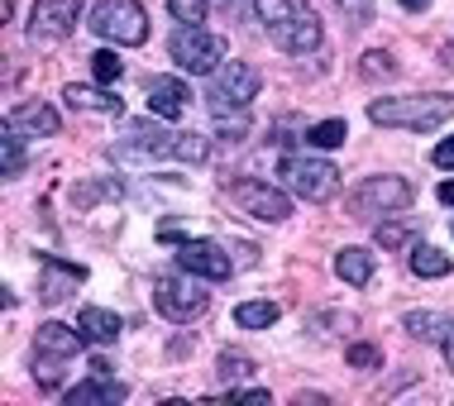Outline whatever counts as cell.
Wrapping results in <instances>:
<instances>
[{
	"instance_id": "cell-19",
	"label": "cell",
	"mask_w": 454,
	"mask_h": 406,
	"mask_svg": "<svg viewBox=\"0 0 454 406\" xmlns=\"http://www.w3.org/2000/svg\"><path fill=\"white\" fill-rule=\"evenodd\" d=\"M129 397V387L125 383H110L106 373H96L91 383H82V387H67V406H96V402H125Z\"/></svg>"
},
{
	"instance_id": "cell-36",
	"label": "cell",
	"mask_w": 454,
	"mask_h": 406,
	"mask_svg": "<svg viewBox=\"0 0 454 406\" xmlns=\"http://www.w3.org/2000/svg\"><path fill=\"white\" fill-rule=\"evenodd\" d=\"M431 158H435V168H454V134L435 144V153H431Z\"/></svg>"
},
{
	"instance_id": "cell-20",
	"label": "cell",
	"mask_w": 454,
	"mask_h": 406,
	"mask_svg": "<svg viewBox=\"0 0 454 406\" xmlns=\"http://www.w3.org/2000/svg\"><path fill=\"white\" fill-rule=\"evenodd\" d=\"M335 273L349 282V287H368L373 282V254L359 249V244H349V249L335 254Z\"/></svg>"
},
{
	"instance_id": "cell-40",
	"label": "cell",
	"mask_w": 454,
	"mask_h": 406,
	"mask_svg": "<svg viewBox=\"0 0 454 406\" xmlns=\"http://www.w3.org/2000/svg\"><path fill=\"white\" fill-rule=\"evenodd\" d=\"M431 0H402V10H426Z\"/></svg>"
},
{
	"instance_id": "cell-33",
	"label": "cell",
	"mask_w": 454,
	"mask_h": 406,
	"mask_svg": "<svg viewBox=\"0 0 454 406\" xmlns=\"http://www.w3.org/2000/svg\"><path fill=\"white\" fill-rule=\"evenodd\" d=\"M115 191H120L115 182H91V187H77V191H72V206H77V211H87L91 201H101V196H115Z\"/></svg>"
},
{
	"instance_id": "cell-29",
	"label": "cell",
	"mask_w": 454,
	"mask_h": 406,
	"mask_svg": "<svg viewBox=\"0 0 454 406\" xmlns=\"http://www.w3.org/2000/svg\"><path fill=\"white\" fill-rule=\"evenodd\" d=\"M168 15H173L177 24H206L211 0H168Z\"/></svg>"
},
{
	"instance_id": "cell-13",
	"label": "cell",
	"mask_w": 454,
	"mask_h": 406,
	"mask_svg": "<svg viewBox=\"0 0 454 406\" xmlns=\"http://www.w3.org/2000/svg\"><path fill=\"white\" fill-rule=\"evenodd\" d=\"M144 101L158 120H182V110L192 105V91L182 77H149L144 82Z\"/></svg>"
},
{
	"instance_id": "cell-25",
	"label": "cell",
	"mask_w": 454,
	"mask_h": 406,
	"mask_svg": "<svg viewBox=\"0 0 454 406\" xmlns=\"http://www.w3.org/2000/svg\"><path fill=\"white\" fill-rule=\"evenodd\" d=\"M345 139H349V125H345V120H321V125L306 129V144H311V149H340Z\"/></svg>"
},
{
	"instance_id": "cell-15",
	"label": "cell",
	"mask_w": 454,
	"mask_h": 406,
	"mask_svg": "<svg viewBox=\"0 0 454 406\" xmlns=\"http://www.w3.org/2000/svg\"><path fill=\"white\" fill-rule=\"evenodd\" d=\"M63 101L72 110H82V115H106V120L125 115V101H120L115 91H106V86H77V82H72L63 91Z\"/></svg>"
},
{
	"instance_id": "cell-5",
	"label": "cell",
	"mask_w": 454,
	"mask_h": 406,
	"mask_svg": "<svg viewBox=\"0 0 454 406\" xmlns=\"http://www.w3.org/2000/svg\"><path fill=\"white\" fill-rule=\"evenodd\" d=\"M168 53L182 72L192 77H211V72L225 63V39L211 34L206 24H177V34L168 39Z\"/></svg>"
},
{
	"instance_id": "cell-2",
	"label": "cell",
	"mask_w": 454,
	"mask_h": 406,
	"mask_svg": "<svg viewBox=\"0 0 454 406\" xmlns=\"http://www.w3.org/2000/svg\"><path fill=\"white\" fill-rule=\"evenodd\" d=\"M115 158L120 163H144V158H182V163H206L211 158V139L201 134H173V129H158V125H144L134 120L125 129V139L115 144Z\"/></svg>"
},
{
	"instance_id": "cell-7",
	"label": "cell",
	"mask_w": 454,
	"mask_h": 406,
	"mask_svg": "<svg viewBox=\"0 0 454 406\" xmlns=\"http://www.w3.org/2000/svg\"><path fill=\"white\" fill-rule=\"evenodd\" d=\"M153 306L163 311V321L192 325V321H201V316H206L211 297L192 282V273H182V277H158L153 282Z\"/></svg>"
},
{
	"instance_id": "cell-31",
	"label": "cell",
	"mask_w": 454,
	"mask_h": 406,
	"mask_svg": "<svg viewBox=\"0 0 454 406\" xmlns=\"http://www.w3.org/2000/svg\"><path fill=\"white\" fill-rule=\"evenodd\" d=\"M91 72H96V82L110 86V82H120V72H125V63H120L110 48H101V53H91Z\"/></svg>"
},
{
	"instance_id": "cell-34",
	"label": "cell",
	"mask_w": 454,
	"mask_h": 406,
	"mask_svg": "<svg viewBox=\"0 0 454 406\" xmlns=\"http://www.w3.org/2000/svg\"><path fill=\"white\" fill-rule=\"evenodd\" d=\"M335 5L349 15V24H368V20H373V0H335Z\"/></svg>"
},
{
	"instance_id": "cell-18",
	"label": "cell",
	"mask_w": 454,
	"mask_h": 406,
	"mask_svg": "<svg viewBox=\"0 0 454 406\" xmlns=\"http://www.w3.org/2000/svg\"><path fill=\"white\" fill-rule=\"evenodd\" d=\"M215 86L230 96V101L249 105L254 96H259V72H254L249 63H220V77H215Z\"/></svg>"
},
{
	"instance_id": "cell-23",
	"label": "cell",
	"mask_w": 454,
	"mask_h": 406,
	"mask_svg": "<svg viewBox=\"0 0 454 406\" xmlns=\"http://www.w3.org/2000/svg\"><path fill=\"white\" fill-rule=\"evenodd\" d=\"M411 273L416 277H445L450 273V254H440L435 244H416L411 249Z\"/></svg>"
},
{
	"instance_id": "cell-12",
	"label": "cell",
	"mask_w": 454,
	"mask_h": 406,
	"mask_svg": "<svg viewBox=\"0 0 454 406\" xmlns=\"http://www.w3.org/2000/svg\"><path fill=\"white\" fill-rule=\"evenodd\" d=\"M5 129H15L20 139H53L58 129H63V115H58L48 101H24L10 110V125Z\"/></svg>"
},
{
	"instance_id": "cell-39",
	"label": "cell",
	"mask_w": 454,
	"mask_h": 406,
	"mask_svg": "<svg viewBox=\"0 0 454 406\" xmlns=\"http://www.w3.org/2000/svg\"><path fill=\"white\" fill-rule=\"evenodd\" d=\"M440 63H445V67H454V43H445V48H440Z\"/></svg>"
},
{
	"instance_id": "cell-10",
	"label": "cell",
	"mask_w": 454,
	"mask_h": 406,
	"mask_svg": "<svg viewBox=\"0 0 454 406\" xmlns=\"http://www.w3.org/2000/svg\"><path fill=\"white\" fill-rule=\"evenodd\" d=\"M230 201H235L244 215L268 220V225H282V220L292 215V196L268 187V182H259V177H235L230 182Z\"/></svg>"
},
{
	"instance_id": "cell-11",
	"label": "cell",
	"mask_w": 454,
	"mask_h": 406,
	"mask_svg": "<svg viewBox=\"0 0 454 406\" xmlns=\"http://www.w3.org/2000/svg\"><path fill=\"white\" fill-rule=\"evenodd\" d=\"M173 258H177L182 273H192V277H201V282H225L230 273H235L230 254L220 249L215 239H182Z\"/></svg>"
},
{
	"instance_id": "cell-21",
	"label": "cell",
	"mask_w": 454,
	"mask_h": 406,
	"mask_svg": "<svg viewBox=\"0 0 454 406\" xmlns=\"http://www.w3.org/2000/svg\"><path fill=\"white\" fill-rule=\"evenodd\" d=\"M407 335L416 340H426V344H445L450 335V325H454V316H435V311H407Z\"/></svg>"
},
{
	"instance_id": "cell-22",
	"label": "cell",
	"mask_w": 454,
	"mask_h": 406,
	"mask_svg": "<svg viewBox=\"0 0 454 406\" xmlns=\"http://www.w3.org/2000/svg\"><path fill=\"white\" fill-rule=\"evenodd\" d=\"M67 354H43V349H34V383H39L43 392H53V387H63V378H67Z\"/></svg>"
},
{
	"instance_id": "cell-38",
	"label": "cell",
	"mask_w": 454,
	"mask_h": 406,
	"mask_svg": "<svg viewBox=\"0 0 454 406\" xmlns=\"http://www.w3.org/2000/svg\"><path fill=\"white\" fill-rule=\"evenodd\" d=\"M440 349H445V359H450V368H454V325H450V335H445V344H440Z\"/></svg>"
},
{
	"instance_id": "cell-16",
	"label": "cell",
	"mask_w": 454,
	"mask_h": 406,
	"mask_svg": "<svg viewBox=\"0 0 454 406\" xmlns=\"http://www.w3.org/2000/svg\"><path fill=\"white\" fill-rule=\"evenodd\" d=\"M77 330L87 335V344H96V349H110V344L120 340V330H125V321H120L115 311H106V306H82Z\"/></svg>"
},
{
	"instance_id": "cell-8",
	"label": "cell",
	"mask_w": 454,
	"mask_h": 406,
	"mask_svg": "<svg viewBox=\"0 0 454 406\" xmlns=\"http://www.w3.org/2000/svg\"><path fill=\"white\" fill-rule=\"evenodd\" d=\"M411 196H416V187L407 177H368V182H359V191H354L349 206H354V215H359V220H378V215L407 211Z\"/></svg>"
},
{
	"instance_id": "cell-17",
	"label": "cell",
	"mask_w": 454,
	"mask_h": 406,
	"mask_svg": "<svg viewBox=\"0 0 454 406\" xmlns=\"http://www.w3.org/2000/svg\"><path fill=\"white\" fill-rule=\"evenodd\" d=\"M82 344H87V335H82V330H67L63 321H43L34 330V349H43V354H67V359H77Z\"/></svg>"
},
{
	"instance_id": "cell-3",
	"label": "cell",
	"mask_w": 454,
	"mask_h": 406,
	"mask_svg": "<svg viewBox=\"0 0 454 406\" xmlns=\"http://www.w3.org/2000/svg\"><path fill=\"white\" fill-rule=\"evenodd\" d=\"M454 115V101L445 91H416V96H383V101H368V120L383 129H440Z\"/></svg>"
},
{
	"instance_id": "cell-41",
	"label": "cell",
	"mask_w": 454,
	"mask_h": 406,
	"mask_svg": "<svg viewBox=\"0 0 454 406\" xmlns=\"http://www.w3.org/2000/svg\"><path fill=\"white\" fill-rule=\"evenodd\" d=\"M450 230H454V215H450Z\"/></svg>"
},
{
	"instance_id": "cell-27",
	"label": "cell",
	"mask_w": 454,
	"mask_h": 406,
	"mask_svg": "<svg viewBox=\"0 0 454 406\" xmlns=\"http://www.w3.org/2000/svg\"><path fill=\"white\" fill-rule=\"evenodd\" d=\"M378 249H407L411 244V220H383V225L373 230Z\"/></svg>"
},
{
	"instance_id": "cell-1",
	"label": "cell",
	"mask_w": 454,
	"mask_h": 406,
	"mask_svg": "<svg viewBox=\"0 0 454 406\" xmlns=\"http://www.w3.org/2000/svg\"><path fill=\"white\" fill-rule=\"evenodd\" d=\"M259 20L282 53H316L325 43V24L306 0H254Z\"/></svg>"
},
{
	"instance_id": "cell-30",
	"label": "cell",
	"mask_w": 454,
	"mask_h": 406,
	"mask_svg": "<svg viewBox=\"0 0 454 406\" xmlns=\"http://www.w3.org/2000/svg\"><path fill=\"white\" fill-rule=\"evenodd\" d=\"M0 153H5V177H20V172H24V139H20L15 129H5Z\"/></svg>"
},
{
	"instance_id": "cell-9",
	"label": "cell",
	"mask_w": 454,
	"mask_h": 406,
	"mask_svg": "<svg viewBox=\"0 0 454 406\" xmlns=\"http://www.w3.org/2000/svg\"><path fill=\"white\" fill-rule=\"evenodd\" d=\"M77 15H82V0H34L24 34H29V43L53 48V43H63L67 34L77 29Z\"/></svg>"
},
{
	"instance_id": "cell-32",
	"label": "cell",
	"mask_w": 454,
	"mask_h": 406,
	"mask_svg": "<svg viewBox=\"0 0 454 406\" xmlns=\"http://www.w3.org/2000/svg\"><path fill=\"white\" fill-rule=\"evenodd\" d=\"M345 363H349V368H359V373H368V368L383 363V354H378V344H349Z\"/></svg>"
},
{
	"instance_id": "cell-37",
	"label": "cell",
	"mask_w": 454,
	"mask_h": 406,
	"mask_svg": "<svg viewBox=\"0 0 454 406\" xmlns=\"http://www.w3.org/2000/svg\"><path fill=\"white\" fill-rule=\"evenodd\" d=\"M435 196H440L445 206H454V182H440V191H435Z\"/></svg>"
},
{
	"instance_id": "cell-14",
	"label": "cell",
	"mask_w": 454,
	"mask_h": 406,
	"mask_svg": "<svg viewBox=\"0 0 454 406\" xmlns=\"http://www.w3.org/2000/svg\"><path fill=\"white\" fill-rule=\"evenodd\" d=\"M87 277V268L82 263H67V258H58V254H43V277H39V301L43 306H58L63 297H72V282H82Z\"/></svg>"
},
{
	"instance_id": "cell-28",
	"label": "cell",
	"mask_w": 454,
	"mask_h": 406,
	"mask_svg": "<svg viewBox=\"0 0 454 406\" xmlns=\"http://www.w3.org/2000/svg\"><path fill=\"white\" fill-rule=\"evenodd\" d=\"M215 373L225 378V383H235V378H249L254 373V359H249V354H239V349H220Z\"/></svg>"
},
{
	"instance_id": "cell-26",
	"label": "cell",
	"mask_w": 454,
	"mask_h": 406,
	"mask_svg": "<svg viewBox=\"0 0 454 406\" xmlns=\"http://www.w3.org/2000/svg\"><path fill=\"white\" fill-rule=\"evenodd\" d=\"M359 77H368V82H387V77H397V58H392L387 48H373V53H364Z\"/></svg>"
},
{
	"instance_id": "cell-35",
	"label": "cell",
	"mask_w": 454,
	"mask_h": 406,
	"mask_svg": "<svg viewBox=\"0 0 454 406\" xmlns=\"http://www.w3.org/2000/svg\"><path fill=\"white\" fill-rule=\"evenodd\" d=\"M230 397H235V402H249V406H268V402H273V392H263V387H235Z\"/></svg>"
},
{
	"instance_id": "cell-24",
	"label": "cell",
	"mask_w": 454,
	"mask_h": 406,
	"mask_svg": "<svg viewBox=\"0 0 454 406\" xmlns=\"http://www.w3.org/2000/svg\"><path fill=\"white\" fill-rule=\"evenodd\" d=\"M235 325L239 330H268V325H278V306L273 301H244V306H235Z\"/></svg>"
},
{
	"instance_id": "cell-6",
	"label": "cell",
	"mask_w": 454,
	"mask_h": 406,
	"mask_svg": "<svg viewBox=\"0 0 454 406\" xmlns=\"http://www.w3.org/2000/svg\"><path fill=\"white\" fill-rule=\"evenodd\" d=\"M278 177L287 182V191H297L301 201H330L340 191V172L325 158H306V153H287L278 163Z\"/></svg>"
},
{
	"instance_id": "cell-4",
	"label": "cell",
	"mask_w": 454,
	"mask_h": 406,
	"mask_svg": "<svg viewBox=\"0 0 454 406\" xmlns=\"http://www.w3.org/2000/svg\"><path fill=\"white\" fill-rule=\"evenodd\" d=\"M91 34L115 48H139L149 43V10L139 0H96L91 5Z\"/></svg>"
}]
</instances>
